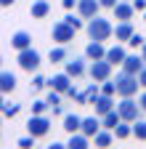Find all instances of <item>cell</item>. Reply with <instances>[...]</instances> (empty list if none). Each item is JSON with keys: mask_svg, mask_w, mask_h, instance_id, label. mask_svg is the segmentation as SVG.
Returning <instances> with one entry per match:
<instances>
[{"mask_svg": "<svg viewBox=\"0 0 146 149\" xmlns=\"http://www.w3.org/2000/svg\"><path fill=\"white\" fill-rule=\"evenodd\" d=\"M85 29H88V37L90 40H109V37L114 35V27L109 24V19H101V16H93V19H88V24H85Z\"/></svg>", "mask_w": 146, "mask_h": 149, "instance_id": "1", "label": "cell"}, {"mask_svg": "<svg viewBox=\"0 0 146 149\" xmlns=\"http://www.w3.org/2000/svg\"><path fill=\"white\" fill-rule=\"evenodd\" d=\"M114 80H117V96H120V99H125V96H136L138 88H141L138 74H130V72H120Z\"/></svg>", "mask_w": 146, "mask_h": 149, "instance_id": "2", "label": "cell"}, {"mask_svg": "<svg viewBox=\"0 0 146 149\" xmlns=\"http://www.w3.org/2000/svg\"><path fill=\"white\" fill-rule=\"evenodd\" d=\"M16 61H19V67H21L24 72H37V69H40V64H43L40 53L35 51V48H24V51H19Z\"/></svg>", "mask_w": 146, "mask_h": 149, "instance_id": "3", "label": "cell"}, {"mask_svg": "<svg viewBox=\"0 0 146 149\" xmlns=\"http://www.w3.org/2000/svg\"><path fill=\"white\" fill-rule=\"evenodd\" d=\"M75 27H72V24H66L64 22V19H61V22H56V24H53V29H51V37H53V40H56L59 45H69L72 40H75Z\"/></svg>", "mask_w": 146, "mask_h": 149, "instance_id": "4", "label": "cell"}, {"mask_svg": "<svg viewBox=\"0 0 146 149\" xmlns=\"http://www.w3.org/2000/svg\"><path fill=\"white\" fill-rule=\"evenodd\" d=\"M117 112H120V115H122V120H127V123H136L138 120V115H141V104L133 99V96H125L120 104H117Z\"/></svg>", "mask_w": 146, "mask_h": 149, "instance_id": "5", "label": "cell"}, {"mask_svg": "<svg viewBox=\"0 0 146 149\" xmlns=\"http://www.w3.org/2000/svg\"><path fill=\"white\" fill-rule=\"evenodd\" d=\"M112 61H106V59H98V61H90L88 67V74H90V80H96V83H104L112 77Z\"/></svg>", "mask_w": 146, "mask_h": 149, "instance_id": "6", "label": "cell"}, {"mask_svg": "<svg viewBox=\"0 0 146 149\" xmlns=\"http://www.w3.org/2000/svg\"><path fill=\"white\" fill-rule=\"evenodd\" d=\"M27 133H32L35 139H43L51 133V120L45 115H32L29 123H27Z\"/></svg>", "mask_w": 146, "mask_h": 149, "instance_id": "7", "label": "cell"}, {"mask_svg": "<svg viewBox=\"0 0 146 149\" xmlns=\"http://www.w3.org/2000/svg\"><path fill=\"white\" fill-rule=\"evenodd\" d=\"M85 61H90L88 56H75V59H66V61H64V64H66V69H64V72H69L75 80H80V77H85V74H88Z\"/></svg>", "mask_w": 146, "mask_h": 149, "instance_id": "8", "label": "cell"}, {"mask_svg": "<svg viewBox=\"0 0 146 149\" xmlns=\"http://www.w3.org/2000/svg\"><path fill=\"white\" fill-rule=\"evenodd\" d=\"M101 8H104L101 0H77V13H80L82 19H93V16H98Z\"/></svg>", "mask_w": 146, "mask_h": 149, "instance_id": "9", "label": "cell"}, {"mask_svg": "<svg viewBox=\"0 0 146 149\" xmlns=\"http://www.w3.org/2000/svg\"><path fill=\"white\" fill-rule=\"evenodd\" d=\"M72 80H75V77H72L69 72H59V74H53V77L48 80V85H51L53 91H59V93H64V96H66V91L72 88Z\"/></svg>", "mask_w": 146, "mask_h": 149, "instance_id": "10", "label": "cell"}, {"mask_svg": "<svg viewBox=\"0 0 146 149\" xmlns=\"http://www.w3.org/2000/svg\"><path fill=\"white\" fill-rule=\"evenodd\" d=\"M143 67H146V61H143V56H138V53H127L125 61H122V72H130V74H138Z\"/></svg>", "mask_w": 146, "mask_h": 149, "instance_id": "11", "label": "cell"}, {"mask_svg": "<svg viewBox=\"0 0 146 149\" xmlns=\"http://www.w3.org/2000/svg\"><path fill=\"white\" fill-rule=\"evenodd\" d=\"M112 11H114V19H117V22H130L133 13H136L133 3H127V0H120V3H117Z\"/></svg>", "mask_w": 146, "mask_h": 149, "instance_id": "12", "label": "cell"}, {"mask_svg": "<svg viewBox=\"0 0 146 149\" xmlns=\"http://www.w3.org/2000/svg\"><path fill=\"white\" fill-rule=\"evenodd\" d=\"M106 51H109V48H104V43H101V40H90V43L85 45V56H88L90 61L106 59Z\"/></svg>", "mask_w": 146, "mask_h": 149, "instance_id": "13", "label": "cell"}, {"mask_svg": "<svg viewBox=\"0 0 146 149\" xmlns=\"http://www.w3.org/2000/svg\"><path fill=\"white\" fill-rule=\"evenodd\" d=\"M90 107L96 109V115H98V117H104V115H109L112 109H117V107H114V101H112V96H106V93H101V96H98L93 104H90Z\"/></svg>", "mask_w": 146, "mask_h": 149, "instance_id": "14", "label": "cell"}, {"mask_svg": "<svg viewBox=\"0 0 146 149\" xmlns=\"http://www.w3.org/2000/svg\"><path fill=\"white\" fill-rule=\"evenodd\" d=\"M11 48H16V51L32 48V35H29V32H24V29L13 32V35H11Z\"/></svg>", "mask_w": 146, "mask_h": 149, "instance_id": "15", "label": "cell"}, {"mask_svg": "<svg viewBox=\"0 0 146 149\" xmlns=\"http://www.w3.org/2000/svg\"><path fill=\"white\" fill-rule=\"evenodd\" d=\"M90 136H85L82 130H77V133H69V141H66V146L69 149H90Z\"/></svg>", "mask_w": 146, "mask_h": 149, "instance_id": "16", "label": "cell"}, {"mask_svg": "<svg viewBox=\"0 0 146 149\" xmlns=\"http://www.w3.org/2000/svg\"><path fill=\"white\" fill-rule=\"evenodd\" d=\"M101 128H104V123H101V117H98V115H93V117H82V133H85V136L93 139Z\"/></svg>", "mask_w": 146, "mask_h": 149, "instance_id": "17", "label": "cell"}, {"mask_svg": "<svg viewBox=\"0 0 146 149\" xmlns=\"http://www.w3.org/2000/svg\"><path fill=\"white\" fill-rule=\"evenodd\" d=\"M133 35H136V29H133L130 22H117V27H114V37H117V43H127Z\"/></svg>", "mask_w": 146, "mask_h": 149, "instance_id": "18", "label": "cell"}, {"mask_svg": "<svg viewBox=\"0 0 146 149\" xmlns=\"http://www.w3.org/2000/svg\"><path fill=\"white\" fill-rule=\"evenodd\" d=\"M112 141H114V130H109V128H101L93 136V146H98V149H109Z\"/></svg>", "mask_w": 146, "mask_h": 149, "instance_id": "19", "label": "cell"}, {"mask_svg": "<svg viewBox=\"0 0 146 149\" xmlns=\"http://www.w3.org/2000/svg\"><path fill=\"white\" fill-rule=\"evenodd\" d=\"M66 133H77V130H82V117L75 115V112H69V115H64V125H61Z\"/></svg>", "mask_w": 146, "mask_h": 149, "instance_id": "20", "label": "cell"}, {"mask_svg": "<svg viewBox=\"0 0 146 149\" xmlns=\"http://www.w3.org/2000/svg\"><path fill=\"white\" fill-rule=\"evenodd\" d=\"M51 13V3L48 0H35V3L29 6V16L32 19H45Z\"/></svg>", "mask_w": 146, "mask_h": 149, "instance_id": "21", "label": "cell"}, {"mask_svg": "<svg viewBox=\"0 0 146 149\" xmlns=\"http://www.w3.org/2000/svg\"><path fill=\"white\" fill-rule=\"evenodd\" d=\"M125 56H127V53H125V48H122V43H117V45H112V48H109V51H106V61H112L114 67H117V64L122 67V61H125Z\"/></svg>", "mask_w": 146, "mask_h": 149, "instance_id": "22", "label": "cell"}, {"mask_svg": "<svg viewBox=\"0 0 146 149\" xmlns=\"http://www.w3.org/2000/svg\"><path fill=\"white\" fill-rule=\"evenodd\" d=\"M66 59H69L66 45H56V48H51V53H48V61H51V64H61V61H66Z\"/></svg>", "mask_w": 146, "mask_h": 149, "instance_id": "23", "label": "cell"}, {"mask_svg": "<svg viewBox=\"0 0 146 149\" xmlns=\"http://www.w3.org/2000/svg\"><path fill=\"white\" fill-rule=\"evenodd\" d=\"M101 123H104V128L114 130V128H117V125L122 123V115H120L117 109H112V112H109V115H104V117H101Z\"/></svg>", "mask_w": 146, "mask_h": 149, "instance_id": "24", "label": "cell"}, {"mask_svg": "<svg viewBox=\"0 0 146 149\" xmlns=\"http://www.w3.org/2000/svg\"><path fill=\"white\" fill-rule=\"evenodd\" d=\"M114 136L120 139V141H125V139H130L133 136V123H127V120H122L117 128H114Z\"/></svg>", "mask_w": 146, "mask_h": 149, "instance_id": "25", "label": "cell"}, {"mask_svg": "<svg viewBox=\"0 0 146 149\" xmlns=\"http://www.w3.org/2000/svg\"><path fill=\"white\" fill-rule=\"evenodd\" d=\"M13 88H16V74L3 72V74H0V91H3V93H11Z\"/></svg>", "mask_w": 146, "mask_h": 149, "instance_id": "26", "label": "cell"}, {"mask_svg": "<svg viewBox=\"0 0 146 149\" xmlns=\"http://www.w3.org/2000/svg\"><path fill=\"white\" fill-rule=\"evenodd\" d=\"M133 136L138 141H146V120H136L133 123Z\"/></svg>", "mask_w": 146, "mask_h": 149, "instance_id": "27", "label": "cell"}, {"mask_svg": "<svg viewBox=\"0 0 146 149\" xmlns=\"http://www.w3.org/2000/svg\"><path fill=\"white\" fill-rule=\"evenodd\" d=\"M85 93H88V107H90V104H93V101L101 96V88H98V83L93 80V83H90V85L85 88Z\"/></svg>", "mask_w": 146, "mask_h": 149, "instance_id": "28", "label": "cell"}, {"mask_svg": "<svg viewBox=\"0 0 146 149\" xmlns=\"http://www.w3.org/2000/svg\"><path fill=\"white\" fill-rule=\"evenodd\" d=\"M66 96H69V99H75L77 104H88V93H85V91H77L75 85L66 91Z\"/></svg>", "mask_w": 146, "mask_h": 149, "instance_id": "29", "label": "cell"}, {"mask_svg": "<svg viewBox=\"0 0 146 149\" xmlns=\"http://www.w3.org/2000/svg\"><path fill=\"white\" fill-rule=\"evenodd\" d=\"M51 109V104L45 99H37V101H32V115H45V112Z\"/></svg>", "mask_w": 146, "mask_h": 149, "instance_id": "30", "label": "cell"}, {"mask_svg": "<svg viewBox=\"0 0 146 149\" xmlns=\"http://www.w3.org/2000/svg\"><path fill=\"white\" fill-rule=\"evenodd\" d=\"M61 96H64V93H59V91H53L51 88V93H48V104H51V109H56V107H61Z\"/></svg>", "mask_w": 146, "mask_h": 149, "instance_id": "31", "label": "cell"}, {"mask_svg": "<svg viewBox=\"0 0 146 149\" xmlns=\"http://www.w3.org/2000/svg\"><path fill=\"white\" fill-rule=\"evenodd\" d=\"M16 115H19V104L6 101V104H3V117H16Z\"/></svg>", "mask_w": 146, "mask_h": 149, "instance_id": "32", "label": "cell"}, {"mask_svg": "<svg viewBox=\"0 0 146 149\" xmlns=\"http://www.w3.org/2000/svg\"><path fill=\"white\" fill-rule=\"evenodd\" d=\"M101 93L114 96V93H117V80H104V83H101Z\"/></svg>", "mask_w": 146, "mask_h": 149, "instance_id": "33", "label": "cell"}, {"mask_svg": "<svg viewBox=\"0 0 146 149\" xmlns=\"http://www.w3.org/2000/svg\"><path fill=\"white\" fill-rule=\"evenodd\" d=\"M64 22L72 24L75 29H80V27H82V16H80V13H77V16H75V13H66V16H64Z\"/></svg>", "mask_w": 146, "mask_h": 149, "instance_id": "34", "label": "cell"}, {"mask_svg": "<svg viewBox=\"0 0 146 149\" xmlns=\"http://www.w3.org/2000/svg\"><path fill=\"white\" fill-rule=\"evenodd\" d=\"M16 146H19V149H32V146H35V136L29 133V136L19 139V141H16Z\"/></svg>", "mask_w": 146, "mask_h": 149, "instance_id": "35", "label": "cell"}, {"mask_svg": "<svg viewBox=\"0 0 146 149\" xmlns=\"http://www.w3.org/2000/svg\"><path fill=\"white\" fill-rule=\"evenodd\" d=\"M45 85H48V80L43 77V74H35V80H32V88H35V91H40V88H45Z\"/></svg>", "mask_w": 146, "mask_h": 149, "instance_id": "36", "label": "cell"}, {"mask_svg": "<svg viewBox=\"0 0 146 149\" xmlns=\"http://www.w3.org/2000/svg\"><path fill=\"white\" fill-rule=\"evenodd\" d=\"M127 45H133V48H143V37H141V35L136 32V35L130 37V40H127Z\"/></svg>", "mask_w": 146, "mask_h": 149, "instance_id": "37", "label": "cell"}, {"mask_svg": "<svg viewBox=\"0 0 146 149\" xmlns=\"http://www.w3.org/2000/svg\"><path fill=\"white\" fill-rule=\"evenodd\" d=\"M136 11H146V0H130Z\"/></svg>", "mask_w": 146, "mask_h": 149, "instance_id": "38", "label": "cell"}, {"mask_svg": "<svg viewBox=\"0 0 146 149\" xmlns=\"http://www.w3.org/2000/svg\"><path fill=\"white\" fill-rule=\"evenodd\" d=\"M61 6H64L66 11H72V8H75V6H77V0H61Z\"/></svg>", "mask_w": 146, "mask_h": 149, "instance_id": "39", "label": "cell"}, {"mask_svg": "<svg viewBox=\"0 0 146 149\" xmlns=\"http://www.w3.org/2000/svg\"><path fill=\"white\" fill-rule=\"evenodd\" d=\"M138 80H141V88H146V67L138 72Z\"/></svg>", "mask_w": 146, "mask_h": 149, "instance_id": "40", "label": "cell"}, {"mask_svg": "<svg viewBox=\"0 0 146 149\" xmlns=\"http://www.w3.org/2000/svg\"><path fill=\"white\" fill-rule=\"evenodd\" d=\"M45 149H69V146H66V144H59V141H53V144H48Z\"/></svg>", "mask_w": 146, "mask_h": 149, "instance_id": "41", "label": "cell"}, {"mask_svg": "<svg viewBox=\"0 0 146 149\" xmlns=\"http://www.w3.org/2000/svg\"><path fill=\"white\" fill-rule=\"evenodd\" d=\"M117 3H120V0H101V6H104V8H114Z\"/></svg>", "mask_w": 146, "mask_h": 149, "instance_id": "42", "label": "cell"}, {"mask_svg": "<svg viewBox=\"0 0 146 149\" xmlns=\"http://www.w3.org/2000/svg\"><path fill=\"white\" fill-rule=\"evenodd\" d=\"M138 104H141V109L146 112V93H141V96H138Z\"/></svg>", "mask_w": 146, "mask_h": 149, "instance_id": "43", "label": "cell"}, {"mask_svg": "<svg viewBox=\"0 0 146 149\" xmlns=\"http://www.w3.org/2000/svg\"><path fill=\"white\" fill-rule=\"evenodd\" d=\"M16 3V0H0V6H3V8H8V6H13Z\"/></svg>", "mask_w": 146, "mask_h": 149, "instance_id": "44", "label": "cell"}, {"mask_svg": "<svg viewBox=\"0 0 146 149\" xmlns=\"http://www.w3.org/2000/svg\"><path fill=\"white\" fill-rule=\"evenodd\" d=\"M141 56H143V61H146V43H143V48H141Z\"/></svg>", "mask_w": 146, "mask_h": 149, "instance_id": "45", "label": "cell"}, {"mask_svg": "<svg viewBox=\"0 0 146 149\" xmlns=\"http://www.w3.org/2000/svg\"><path fill=\"white\" fill-rule=\"evenodd\" d=\"M143 19H146V13H143Z\"/></svg>", "mask_w": 146, "mask_h": 149, "instance_id": "46", "label": "cell"}]
</instances>
